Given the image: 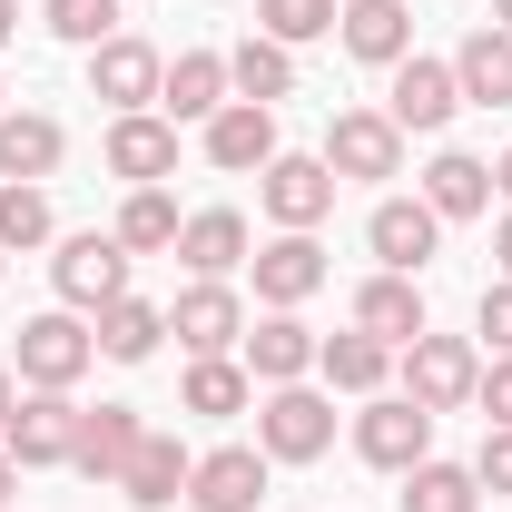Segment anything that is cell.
Returning <instances> with one entry per match:
<instances>
[{
  "label": "cell",
  "mask_w": 512,
  "mask_h": 512,
  "mask_svg": "<svg viewBox=\"0 0 512 512\" xmlns=\"http://www.w3.org/2000/svg\"><path fill=\"white\" fill-rule=\"evenodd\" d=\"M89 365H99V335L69 316V306H50V316H30L20 335H10V375L40 384V394H69Z\"/></svg>",
  "instance_id": "obj_1"
},
{
  "label": "cell",
  "mask_w": 512,
  "mask_h": 512,
  "mask_svg": "<svg viewBox=\"0 0 512 512\" xmlns=\"http://www.w3.org/2000/svg\"><path fill=\"white\" fill-rule=\"evenodd\" d=\"M256 453L266 463H316V453H335V394H316V384H266Z\"/></svg>",
  "instance_id": "obj_2"
},
{
  "label": "cell",
  "mask_w": 512,
  "mask_h": 512,
  "mask_svg": "<svg viewBox=\"0 0 512 512\" xmlns=\"http://www.w3.org/2000/svg\"><path fill=\"white\" fill-rule=\"evenodd\" d=\"M473 384H483V355H473V335H414L404 345V394L424 404V414H463L473 404Z\"/></svg>",
  "instance_id": "obj_3"
},
{
  "label": "cell",
  "mask_w": 512,
  "mask_h": 512,
  "mask_svg": "<svg viewBox=\"0 0 512 512\" xmlns=\"http://www.w3.org/2000/svg\"><path fill=\"white\" fill-rule=\"evenodd\" d=\"M50 286H60L69 316H99L109 296H128V247L99 237V227H79V237H60V256H50Z\"/></svg>",
  "instance_id": "obj_4"
},
{
  "label": "cell",
  "mask_w": 512,
  "mask_h": 512,
  "mask_svg": "<svg viewBox=\"0 0 512 512\" xmlns=\"http://www.w3.org/2000/svg\"><path fill=\"white\" fill-rule=\"evenodd\" d=\"M256 207H266L276 227H306V237H316L325 217H335V168H325V158H296V148H276V158L256 168Z\"/></svg>",
  "instance_id": "obj_5"
},
{
  "label": "cell",
  "mask_w": 512,
  "mask_h": 512,
  "mask_svg": "<svg viewBox=\"0 0 512 512\" xmlns=\"http://www.w3.org/2000/svg\"><path fill=\"white\" fill-rule=\"evenodd\" d=\"M355 453H365L375 473H414V463L434 453V414H424L414 394H365V414H355Z\"/></svg>",
  "instance_id": "obj_6"
},
{
  "label": "cell",
  "mask_w": 512,
  "mask_h": 512,
  "mask_svg": "<svg viewBox=\"0 0 512 512\" xmlns=\"http://www.w3.org/2000/svg\"><path fill=\"white\" fill-rule=\"evenodd\" d=\"M316 158L335 168V188H345V178H404V128L384 119V109H335Z\"/></svg>",
  "instance_id": "obj_7"
},
{
  "label": "cell",
  "mask_w": 512,
  "mask_h": 512,
  "mask_svg": "<svg viewBox=\"0 0 512 512\" xmlns=\"http://www.w3.org/2000/svg\"><path fill=\"white\" fill-rule=\"evenodd\" d=\"M365 247H375L384 276H424V266L444 256V217H434L424 197H375V217H365Z\"/></svg>",
  "instance_id": "obj_8"
},
{
  "label": "cell",
  "mask_w": 512,
  "mask_h": 512,
  "mask_svg": "<svg viewBox=\"0 0 512 512\" xmlns=\"http://www.w3.org/2000/svg\"><path fill=\"white\" fill-rule=\"evenodd\" d=\"M168 335L188 355H237L247 345V296L227 276H197V286H178V306H168Z\"/></svg>",
  "instance_id": "obj_9"
},
{
  "label": "cell",
  "mask_w": 512,
  "mask_h": 512,
  "mask_svg": "<svg viewBox=\"0 0 512 512\" xmlns=\"http://www.w3.org/2000/svg\"><path fill=\"white\" fill-rule=\"evenodd\" d=\"M463 109V89H453V60H394V89H384V119L404 128V138H434V128Z\"/></svg>",
  "instance_id": "obj_10"
},
{
  "label": "cell",
  "mask_w": 512,
  "mask_h": 512,
  "mask_svg": "<svg viewBox=\"0 0 512 512\" xmlns=\"http://www.w3.org/2000/svg\"><path fill=\"white\" fill-rule=\"evenodd\" d=\"M247 266H256V296H266V306H286V316H296L325 276H335V266H325V247L306 237V227H276V237H266Z\"/></svg>",
  "instance_id": "obj_11"
},
{
  "label": "cell",
  "mask_w": 512,
  "mask_h": 512,
  "mask_svg": "<svg viewBox=\"0 0 512 512\" xmlns=\"http://www.w3.org/2000/svg\"><path fill=\"white\" fill-rule=\"evenodd\" d=\"M69 444H79V404H69V394H40V384H20V414H10L0 453L30 473V463H69Z\"/></svg>",
  "instance_id": "obj_12"
},
{
  "label": "cell",
  "mask_w": 512,
  "mask_h": 512,
  "mask_svg": "<svg viewBox=\"0 0 512 512\" xmlns=\"http://www.w3.org/2000/svg\"><path fill=\"white\" fill-rule=\"evenodd\" d=\"M158 79H168V60H158V50H148V40H99V50H89V99H109V109H158Z\"/></svg>",
  "instance_id": "obj_13"
},
{
  "label": "cell",
  "mask_w": 512,
  "mask_h": 512,
  "mask_svg": "<svg viewBox=\"0 0 512 512\" xmlns=\"http://www.w3.org/2000/svg\"><path fill=\"white\" fill-rule=\"evenodd\" d=\"M109 178H128V188H158V178H178V119H158V109H128V119H109Z\"/></svg>",
  "instance_id": "obj_14"
},
{
  "label": "cell",
  "mask_w": 512,
  "mask_h": 512,
  "mask_svg": "<svg viewBox=\"0 0 512 512\" xmlns=\"http://www.w3.org/2000/svg\"><path fill=\"white\" fill-rule=\"evenodd\" d=\"M316 345L325 335H306V316L266 306V325H247V345H237V365H247L256 384H306L316 375Z\"/></svg>",
  "instance_id": "obj_15"
},
{
  "label": "cell",
  "mask_w": 512,
  "mask_h": 512,
  "mask_svg": "<svg viewBox=\"0 0 512 512\" xmlns=\"http://www.w3.org/2000/svg\"><path fill=\"white\" fill-rule=\"evenodd\" d=\"M188 503H197V512H256V503H266V453H256V444H217V453H197Z\"/></svg>",
  "instance_id": "obj_16"
},
{
  "label": "cell",
  "mask_w": 512,
  "mask_h": 512,
  "mask_svg": "<svg viewBox=\"0 0 512 512\" xmlns=\"http://www.w3.org/2000/svg\"><path fill=\"white\" fill-rule=\"evenodd\" d=\"M335 40H345V60L394 69V60H414V10L404 0H345L335 10Z\"/></svg>",
  "instance_id": "obj_17"
},
{
  "label": "cell",
  "mask_w": 512,
  "mask_h": 512,
  "mask_svg": "<svg viewBox=\"0 0 512 512\" xmlns=\"http://www.w3.org/2000/svg\"><path fill=\"white\" fill-rule=\"evenodd\" d=\"M188 473H197V453L178 444V434H138V453H128V473H119V493L138 512H178L188 503Z\"/></svg>",
  "instance_id": "obj_18"
},
{
  "label": "cell",
  "mask_w": 512,
  "mask_h": 512,
  "mask_svg": "<svg viewBox=\"0 0 512 512\" xmlns=\"http://www.w3.org/2000/svg\"><path fill=\"white\" fill-rule=\"evenodd\" d=\"M138 404H79V444H69V473H89V483H119L128 453H138Z\"/></svg>",
  "instance_id": "obj_19"
},
{
  "label": "cell",
  "mask_w": 512,
  "mask_h": 512,
  "mask_svg": "<svg viewBox=\"0 0 512 512\" xmlns=\"http://www.w3.org/2000/svg\"><path fill=\"white\" fill-rule=\"evenodd\" d=\"M237 89H227V50H178L168 60V79H158V119H178V128H207L217 109H227Z\"/></svg>",
  "instance_id": "obj_20"
},
{
  "label": "cell",
  "mask_w": 512,
  "mask_h": 512,
  "mask_svg": "<svg viewBox=\"0 0 512 512\" xmlns=\"http://www.w3.org/2000/svg\"><path fill=\"white\" fill-rule=\"evenodd\" d=\"M276 158V109H256V99H227L217 119H207V168H227V178H256Z\"/></svg>",
  "instance_id": "obj_21"
},
{
  "label": "cell",
  "mask_w": 512,
  "mask_h": 512,
  "mask_svg": "<svg viewBox=\"0 0 512 512\" xmlns=\"http://www.w3.org/2000/svg\"><path fill=\"white\" fill-rule=\"evenodd\" d=\"M355 325H365V335H375V345H394V355H404V345H414V335H424V286H414V276H365V286H355Z\"/></svg>",
  "instance_id": "obj_22"
},
{
  "label": "cell",
  "mask_w": 512,
  "mask_h": 512,
  "mask_svg": "<svg viewBox=\"0 0 512 512\" xmlns=\"http://www.w3.org/2000/svg\"><path fill=\"white\" fill-rule=\"evenodd\" d=\"M60 158H69V128L50 109H0V178H30L40 188Z\"/></svg>",
  "instance_id": "obj_23"
},
{
  "label": "cell",
  "mask_w": 512,
  "mask_h": 512,
  "mask_svg": "<svg viewBox=\"0 0 512 512\" xmlns=\"http://www.w3.org/2000/svg\"><path fill=\"white\" fill-rule=\"evenodd\" d=\"M453 89H463V109H512V30H473L463 50H453Z\"/></svg>",
  "instance_id": "obj_24"
},
{
  "label": "cell",
  "mask_w": 512,
  "mask_h": 512,
  "mask_svg": "<svg viewBox=\"0 0 512 512\" xmlns=\"http://www.w3.org/2000/svg\"><path fill=\"white\" fill-rule=\"evenodd\" d=\"M227 89H237V99H256V109L296 99V50H286V40H266V30H247V40L227 50Z\"/></svg>",
  "instance_id": "obj_25"
},
{
  "label": "cell",
  "mask_w": 512,
  "mask_h": 512,
  "mask_svg": "<svg viewBox=\"0 0 512 512\" xmlns=\"http://www.w3.org/2000/svg\"><path fill=\"white\" fill-rule=\"evenodd\" d=\"M247 217H237V207H197L188 227H178V256H188V276H237V266H247Z\"/></svg>",
  "instance_id": "obj_26"
},
{
  "label": "cell",
  "mask_w": 512,
  "mask_h": 512,
  "mask_svg": "<svg viewBox=\"0 0 512 512\" xmlns=\"http://www.w3.org/2000/svg\"><path fill=\"white\" fill-rule=\"evenodd\" d=\"M424 207H434V217H483V207H493V168H483V158H473V148H444V158H434V168H424Z\"/></svg>",
  "instance_id": "obj_27"
},
{
  "label": "cell",
  "mask_w": 512,
  "mask_h": 512,
  "mask_svg": "<svg viewBox=\"0 0 512 512\" xmlns=\"http://www.w3.org/2000/svg\"><path fill=\"white\" fill-rule=\"evenodd\" d=\"M89 335H99V355H109V365H148V355H158V335H168V306H148V296H109Z\"/></svg>",
  "instance_id": "obj_28"
},
{
  "label": "cell",
  "mask_w": 512,
  "mask_h": 512,
  "mask_svg": "<svg viewBox=\"0 0 512 512\" xmlns=\"http://www.w3.org/2000/svg\"><path fill=\"white\" fill-rule=\"evenodd\" d=\"M316 375L335 384V394H384V375H394V345H375L365 325H345V335H325V345H316Z\"/></svg>",
  "instance_id": "obj_29"
},
{
  "label": "cell",
  "mask_w": 512,
  "mask_h": 512,
  "mask_svg": "<svg viewBox=\"0 0 512 512\" xmlns=\"http://www.w3.org/2000/svg\"><path fill=\"white\" fill-rule=\"evenodd\" d=\"M256 404V375L237 355H197L188 384H178V414H207V424H227V414H247Z\"/></svg>",
  "instance_id": "obj_30"
},
{
  "label": "cell",
  "mask_w": 512,
  "mask_h": 512,
  "mask_svg": "<svg viewBox=\"0 0 512 512\" xmlns=\"http://www.w3.org/2000/svg\"><path fill=\"white\" fill-rule=\"evenodd\" d=\"M178 227H188V217H178V197H168V188H128V207H119L109 237H119L128 256H158V247H178Z\"/></svg>",
  "instance_id": "obj_31"
},
{
  "label": "cell",
  "mask_w": 512,
  "mask_h": 512,
  "mask_svg": "<svg viewBox=\"0 0 512 512\" xmlns=\"http://www.w3.org/2000/svg\"><path fill=\"white\" fill-rule=\"evenodd\" d=\"M404 512H483V483H473V463H414L404 473Z\"/></svg>",
  "instance_id": "obj_32"
},
{
  "label": "cell",
  "mask_w": 512,
  "mask_h": 512,
  "mask_svg": "<svg viewBox=\"0 0 512 512\" xmlns=\"http://www.w3.org/2000/svg\"><path fill=\"white\" fill-rule=\"evenodd\" d=\"M50 227H60V217H50V188H30V178H10V188H0V247H50Z\"/></svg>",
  "instance_id": "obj_33"
},
{
  "label": "cell",
  "mask_w": 512,
  "mask_h": 512,
  "mask_svg": "<svg viewBox=\"0 0 512 512\" xmlns=\"http://www.w3.org/2000/svg\"><path fill=\"white\" fill-rule=\"evenodd\" d=\"M335 10H345V0H256V30L286 40V50H306V40L335 30Z\"/></svg>",
  "instance_id": "obj_34"
},
{
  "label": "cell",
  "mask_w": 512,
  "mask_h": 512,
  "mask_svg": "<svg viewBox=\"0 0 512 512\" xmlns=\"http://www.w3.org/2000/svg\"><path fill=\"white\" fill-rule=\"evenodd\" d=\"M40 20L60 30L69 50H99V40H119V0H40Z\"/></svg>",
  "instance_id": "obj_35"
},
{
  "label": "cell",
  "mask_w": 512,
  "mask_h": 512,
  "mask_svg": "<svg viewBox=\"0 0 512 512\" xmlns=\"http://www.w3.org/2000/svg\"><path fill=\"white\" fill-rule=\"evenodd\" d=\"M473 335H483L493 355H512V276H493V286H483V306H473Z\"/></svg>",
  "instance_id": "obj_36"
},
{
  "label": "cell",
  "mask_w": 512,
  "mask_h": 512,
  "mask_svg": "<svg viewBox=\"0 0 512 512\" xmlns=\"http://www.w3.org/2000/svg\"><path fill=\"white\" fill-rule=\"evenodd\" d=\"M473 483H483V493H512V424H493V434H483V453H473Z\"/></svg>",
  "instance_id": "obj_37"
},
{
  "label": "cell",
  "mask_w": 512,
  "mask_h": 512,
  "mask_svg": "<svg viewBox=\"0 0 512 512\" xmlns=\"http://www.w3.org/2000/svg\"><path fill=\"white\" fill-rule=\"evenodd\" d=\"M473 404H483V424H512V355H493V365H483Z\"/></svg>",
  "instance_id": "obj_38"
},
{
  "label": "cell",
  "mask_w": 512,
  "mask_h": 512,
  "mask_svg": "<svg viewBox=\"0 0 512 512\" xmlns=\"http://www.w3.org/2000/svg\"><path fill=\"white\" fill-rule=\"evenodd\" d=\"M10 414H20V375H0V434H10Z\"/></svg>",
  "instance_id": "obj_39"
},
{
  "label": "cell",
  "mask_w": 512,
  "mask_h": 512,
  "mask_svg": "<svg viewBox=\"0 0 512 512\" xmlns=\"http://www.w3.org/2000/svg\"><path fill=\"white\" fill-rule=\"evenodd\" d=\"M10 40H20V0H0V50H10Z\"/></svg>",
  "instance_id": "obj_40"
},
{
  "label": "cell",
  "mask_w": 512,
  "mask_h": 512,
  "mask_svg": "<svg viewBox=\"0 0 512 512\" xmlns=\"http://www.w3.org/2000/svg\"><path fill=\"white\" fill-rule=\"evenodd\" d=\"M10 493H20V463H10V453H0V512H10Z\"/></svg>",
  "instance_id": "obj_41"
},
{
  "label": "cell",
  "mask_w": 512,
  "mask_h": 512,
  "mask_svg": "<svg viewBox=\"0 0 512 512\" xmlns=\"http://www.w3.org/2000/svg\"><path fill=\"white\" fill-rule=\"evenodd\" d=\"M493 256H503V276H512V217H503V227H493Z\"/></svg>",
  "instance_id": "obj_42"
},
{
  "label": "cell",
  "mask_w": 512,
  "mask_h": 512,
  "mask_svg": "<svg viewBox=\"0 0 512 512\" xmlns=\"http://www.w3.org/2000/svg\"><path fill=\"white\" fill-rule=\"evenodd\" d=\"M493 188H503V197H512V148H503V158H493Z\"/></svg>",
  "instance_id": "obj_43"
},
{
  "label": "cell",
  "mask_w": 512,
  "mask_h": 512,
  "mask_svg": "<svg viewBox=\"0 0 512 512\" xmlns=\"http://www.w3.org/2000/svg\"><path fill=\"white\" fill-rule=\"evenodd\" d=\"M493 30H512V0H493Z\"/></svg>",
  "instance_id": "obj_44"
},
{
  "label": "cell",
  "mask_w": 512,
  "mask_h": 512,
  "mask_svg": "<svg viewBox=\"0 0 512 512\" xmlns=\"http://www.w3.org/2000/svg\"><path fill=\"white\" fill-rule=\"evenodd\" d=\"M0 99H10V89H0Z\"/></svg>",
  "instance_id": "obj_45"
},
{
  "label": "cell",
  "mask_w": 512,
  "mask_h": 512,
  "mask_svg": "<svg viewBox=\"0 0 512 512\" xmlns=\"http://www.w3.org/2000/svg\"><path fill=\"white\" fill-rule=\"evenodd\" d=\"M0 256H10V247H0Z\"/></svg>",
  "instance_id": "obj_46"
}]
</instances>
